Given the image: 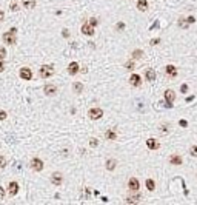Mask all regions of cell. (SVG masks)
Instances as JSON below:
<instances>
[{
    "label": "cell",
    "mask_w": 197,
    "mask_h": 205,
    "mask_svg": "<svg viewBox=\"0 0 197 205\" xmlns=\"http://www.w3.org/2000/svg\"><path fill=\"white\" fill-rule=\"evenodd\" d=\"M15 32H17V28H11L8 32H5L2 36V39L6 45H14L15 43Z\"/></svg>",
    "instance_id": "6da1fadb"
},
{
    "label": "cell",
    "mask_w": 197,
    "mask_h": 205,
    "mask_svg": "<svg viewBox=\"0 0 197 205\" xmlns=\"http://www.w3.org/2000/svg\"><path fill=\"white\" fill-rule=\"evenodd\" d=\"M40 76L43 79H46V77H51V76L54 74V66L52 65H43V66H40Z\"/></svg>",
    "instance_id": "7a4b0ae2"
},
{
    "label": "cell",
    "mask_w": 197,
    "mask_h": 205,
    "mask_svg": "<svg viewBox=\"0 0 197 205\" xmlns=\"http://www.w3.org/2000/svg\"><path fill=\"white\" fill-rule=\"evenodd\" d=\"M51 183L52 185H56V187H59V185H62L63 183V176H62V173H52V176H51Z\"/></svg>",
    "instance_id": "3957f363"
},
{
    "label": "cell",
    "mask_w": 197,
    "mask_h": 205,
    "mask_svg": "<svg viewBox=\"0 0 197 205\" xmlns=\"http://www.w3.org/2000/svg\"><path fill=\"white\" fill-rule=\"evenodd\" d=\"M103 116V110L102 108H91L89 110V117L92 120H97V119H100Z\"/></svg>",
    "instance_id": "277c9868"
},
{
    "label": "cell",
    "mask_w": 197,
    "mask_h": 205,
    "mask_svg": "<svg viewBox=\"0 0 197 205\" xmlns=\"http://www.w3.org/2000/svg\"><path fill=\"white\" fill-rule=\"evenodd\" d=\"M31 168L34 171H42L43 170V162L39 159V157H34L31 160Z\"/></svg>",
    "instance_id": "5b68a950"
},
{
    "label": "cell",
    "mask_w": 197,
    "mask_h": 205,
    "mask_svg": "<svg viewBox=\"0 0 197 205\" xmlns=\"http://www.w3.org/2000/svg\"><path fill=\"white\" fill-rule=\"evenodd\" d=\"M43 93H45L46 96H54L57 93V86L52 85V83H48V85L43 86Z\"/></svg>",
    "instance_id": "8992f818"
},
{
    "label": "cell",
    "mask_w": 197,
    "mask_h": 205,
    "mask_svg": "<svg viewBox=\"0 0 197 205\" xmlns=\"http://www.w3.org/2000/svg\"><path fill=\"white\" fill-rule=\"evenodd\" d=\"M129 83L136 86V88H139V86H142V77L139 74H133V76H129Z\"/></svg>",
    "instance_id": "52a82bcc"
},
{
    "label": "cell",
    "mask_w": 197,
    "mask_h": 205,
    "mask_svg": "<svg viewBox=\"0 0 197 205\" xmlns=\"http://www.w3.org/2000/svg\"><path fill=\"white\" fill-rule=\"evenodd\" d=\"M20 77L23 79V80H31V77H32V71L29 68H22L20 69Z\"/></svg>",
    "instance_id": "ba28073f"
},
{
    "label": "cell",
    "mask_w": 197,
    "mask_h": 205,
    "mask_svg": "<svg viewBox=\"0 0 197 205\" xmlns=\"http://www.w3.org/2000/svg\"><path fill=\"white\" fill-rule=\"evenodd\" d=\"M128 187H129V190H133V191H137L139 188H140L139 179H136V177H131V179L128 181Z\"/></svg>",
    "instance_id": "9c48e42d"
},
{
    "label": "cell",
    "mask_w": 197,
    "mask_h": 205,
    "mask_svg": "<svg viewBox=\"0 0 197 205\" xmlns=\"http://www.w3.org/2000/svg\"><path fill=\"white\" fill-rule=\"evenodd\" d=\"M82 32H83L85 36H94V26L92 25H88V23H85L83 26H82Z\"/></svg>",
    "instance_id": "30bf717a"
},
{
    "label": "cell",
    "mask_w": 197,
    "mask_h": 205,
    "mask_svg": "<svg viewBox=\"0 0 197 205\" xmlns=\"http://www.w3.org/2000/svg\"><path fill=\"white\" fill-rule=\"evenodd\" d=\"M145 77H146L148 82H154V80H156V71L152 68H148L145 71Z\"/></svg>",
    "instance_id": "8fae6325"
},
{
    "label": "cell",
    "mask_w": 197,
    "mask_h": 205,
    "mask_svg": "<svg viewBox=\"0 0 197 205\" xmlns=\"http://www.w3.org/2000/svg\"><path fill=\"white\" fill-rule=\"evenodd\" d=\"M8 190H9V196H15V194L19 193V183L17 182H11Z\"/></svg>",
    "instance_id": "7c38bea8"
},
{
    "label": "cell",
    "mask_w": 197,
    "mask_h": 205,
    "mask_svg": "<svg viewBox=\"0 0 197 205\" xmlns=\"http://www.w3.org/2000/svg\"><path fill=\"white\" fill-rule=\"evenodd\" d=\"M79 69H80V66H79V63H77V62H71V63H69V66H68V73L74 76V74H77V73H79Z\"/></svg>",
    "instance_id": "4fadbf2b"
},
{
    "label": "cell",
    "mask_w": 197,
    "mask_h": 205,
    "mask_svg": "<svg viewBox=\"0 0 197 205\" xmlns=\"http://www.w3.org/2000/svg\"><path fill=\"white\" fill-rule=\"evenodd\" d=\"M165 71H166L168 76H171V77H176V76H177V68L174 66V65H166Z\"/></svg>",
    "instance_id": "5bb4252c"
},
{
    "label": "cell",
    "mask_w": 197,
    "mask_h": 205,
    "mask_svg": "<svg viewBox=\"0 0 197 205\" xmlns=\"http://www.w3.org/2000/svg\"><path fill=\"white\" fill-rule=\"evenodd\" d=\"M163 97H165V100H168V102H173L174 99H176V93H174L173 90H166L165 93H163Z\"/></svg>",
    "instance_id": "9a60e30c"
},
{
    "label": "cell",
    "mask_w": 197,
    "mask_h": 205,
    "mask_svg": "<svg viewBox=\"0 0 197 205\" xmlns=\"http://www.w3.org/2000/svg\"><path fill=\"white\" fill-rule=\"evenodd\" d=\"M146 147L149 148V150H157V148H159V143H157V140H156V139H152V137H151V139H148V140H146Z\"/></svg>",
    "instance_id": "2e32d148"
},
{
    "label": "cell",
    "mask_w": 197,
    "mask_h": 205,
    "mask_svg": "<svg viewBox=\"0 0 197 205\" xmlns=\"http://www.w3.org/2000/svg\"><path fill=\"white\" fill-rule=\"evenodd\" d=\"M169 162H171L173 165H182V157H180L179 154H173L171 157H169Z\"/></svg>",
    "instance_id": "e0dca14e"
},
{
    "label": "cell",
    "mask_w": 197,
    "mask_h": 205,
    "mask_svg": "<svg viewBox=\"0 0 197 205\" xmlns=\"http://www.w3.org/2000/svg\"><path fill=\"white\" fill-rule=\"evenodd\" d=\"M22 5L26 9H34L36 8V0H22Z\"/></svg>",
    "instance_id": "ac0fdd59"
},
{
    "label": "cell",
    "mask_w": 197,
    "mask_h": 205,
    "mask_svg": "<svg viewBox=\"0 0 197 205\" xmlns=\"http://www.w3.org/2000/svg\"><path fill=\"white\" fill-rule=\"evenodd\" d=\"M140 194H134V196H128L126 197V204H139L140 202Z\"/></svg>",
    "instance_id": "d6986e66"
},
{
    "label": "cell",
    "mask_w": 197,
    "mask_h": 205,
    "mask_svg": "<svg viewBox=\"0 0 197 205\" xmlns=\"http://www.w3.org/2000/svg\"><path fill=\"white\" fill-rule=\"evenodd\" d=\"M116 167H117V160H116V159H109V160L106 162V170L112 171Z\"/></svg>",
    "instance_id": "ffe728a7"
},
{
    "label": "cell",
    "mask_w": 197,
    "mask_h": 205,
    "mask_svg": "<svg viewBox=\"0 0 197 205\" xmlns=\"http://www.w3.org/2000/svg\"><path fill=\"white\" fill-rule=\"evenodd\" d=\"M137 9L139 11H146L148 9V2L146 0H139L137 2Z\"/></svg>",
    "instance_id": "44dd1931"
},
{
    "label": "cell",
    "mask_w": 197,
    "mask_h": 205,
    "mask_svg": "<svg viewBox=\"0 0 197 205\" xmlns=\"http://www.w3.org/2000/svg\"><path fill=\"white\" fill-rule=\"evenodd\" d=\"M177 23H179V26H180V28H183V29H187L188 26L191 25L189 22H188V19H179V22H177Z\"/></svg>",
    "instance_id": "7402d4cb"
},
{
    "label": "cell",
    "mask_w": 197,
    "mask_h": 205,
    "mask_svg": "<svg viewBox=\"0 0 197 205\" xmlns=\"http://www.w3.org/2000/svg\"><path fill=\"white\" fill-rule=\"evenodd\" d=\"M73 88H74V93H82L83 91V85H82L80 82H75V83H73Z\"/></svg>",
    "instance_id": "603a6c76"
},
{
    "label": "cell",
    "mask_w": 197,
    "mask_h": 205,
    "mask_svg": "<svg viewBox=\"0 0 197 205\" xmlns=\"http://www.w3.org/2000/svg\"><path fill=\"white\" fill-rule=\"evenodd\" d=\"M105 137L109 139V140H114V139H117V134L112 131V129H108V131L105 133Z\"/></svg>",
    "instance_id": "cb8c5ba5"
},
{
    "label": "cell",
    "mask_w": 197,
    "mask_h": 205,
    "mask_svg": "<svg viewBox=\"0 0 197 205\" xmlns=\"http://www.w3.org/2000/svg\"><path fill=\"white\" fill-rule=\"evenodd\" d=\"M146 188H148L149 191H154V188H156L154 181H152V179H146Z\"/></svg>",
    "instance_id": "d4e9b609"
},
{
    "label": "cell",
    "mask_w": 197,
    "mask_h": 205,
    "mask_svg": "<svg viewBox=\"0 0 197 205\" xmlns=\"http://www.w3.org/2000/svg\"><path fill=\"white\" fill-rule=\"evenodd\" d=\"M133 57H134V59H142V57H143V51L134 50V51H133Z\"/></svg>",
    "instance_id": "484cf974"
},
{
    "label": "cell",
    "mask_w": 197,
    "mask_h": 205,
    "mask_svg": "<svg viewBox=\"0 0 197 205\" xmlns=\"http://www.w3.org/2000/svg\"><path fill=\"white\" fill-rule=\"evenodd\" d=\"M6 59V50L0 46V60H5Z\"/></svg>",
    "instance_id": "4316f807"
},
{
    "label": "cell",
    "mask_w": 197,
    "mask_h": 205,
    "mask_svg": "<svg viewBox=\"0 0 197 205\" xmlns=\"http://www.w3.org/2000/svg\"><path fill=\"white\" fill-rule=\"evenodd\" d=\"M189 153H191V156L197 157V145H193V147L189 148Z\"/></svg>",
    "instance_id": "83f0119b"
},
{
    "label": "cell",
    "mask_w": 197,
    "mask_h": 205,
    "mask_svg": "<svg viewBox=\"0 0 197 205\" xmlns=\"http://www.w3.org/2000/svg\"><path fill=\"white\" fill-rule=\"evenodd\" d=\"M9 9H11V11H14V13H15V11H19V5L15 3V2H13V3L9 5Z\"/></svg>",
    "instance_id": "f1b7e54d"
},
{
    "label": "cell",
    "mask_w": 197,
    "mask_h": 205,
    "mask_svg": "<svg viewBox=\"0 0 197 205\" xmlns=\"http://www.w3.org/2000/svg\"><path fill=\"white\" fill-rule=\"evenodd\" d=\"M116 28H117L119 31H123V29H125V23H123V22H119V23L116 25Z\"/></svg>",
    "instance_id": "f546056e"
},
{
    "label": "cell",
    "mask_w": 197,
    "mask_h": 205,
    "mask_svg": "<svg viewBox=\"0 0 197 205\" xmlns=\"http://www.w3.org/2000/svg\"><path fill=\"white\" fill-rule=\"evenodd\" d=\"M89 145H91V147H97V145H98V140L92 137V139L89 140Z\"/></svg>",
    "instance_id": "4dcf8cb0"
},
{
    "label": "cell",
    "mask_w": 197,
    "mask_h": 205,
    "mask_svg": "<svg viewBox=\"0 0 197 205\" xmlns=\"http://www.w3.org/2000/svg\"><path fill=\"white\" fill-rule=\"evenodd\" d=\"M125 66H126L128 69H133V68L136 66V63H134L133 60H131V62H126V65H125Z\"/></svg>",
    "instance_id": "1f68e13d"
},
{
    "label": "cell",
    "mask_w": 197,
    "mask_h": 205,
    "mask_svg": "<svg viewBox=\"0 0 197 205\" xmlns=\"http://www.w3.org/2000/svg\"><path fill=\"white\" fill-rule=\"evenodd\" d=\"M5 165H6V160H5L3 156H0V168H3Z\"/></svg>",
    "instance_id": "d6a6232c"
},
{
    "label": "cell",
    "mask_w": 197,
    "mask_h": 205,
    "mask_svg": "<svg viewBox=\"0 0 197 205\" xmlns=\"http://www.w3.org/2000/svg\"><path fill=\"white\" fill-rule=\"evenodd\" d=\"M5 119H6V113L3 110H0V120H5Z\"/></svg>",
    "instance_id": "836d02e7"
},
{
    "label": "cell",
    "mask_w": 197,
    "mask_h": 205,
    "mask_svg": "<svg viewBox=\"0 0 197 205\" xmlns=\"http://www.w3.org/2000/svg\"><path fill=\"white\" fill-rule=\"evenodd\" d=\"M180 91H182V93H187V91H188V85L183 83L182 86H180Z\"/></svg>",
    "instance_id": "e575fe53"
},
{
    "label": "cell",
    "mask_w": 197,
    "mask_h": 205,
    "mask_svg": "<svg viewBox=\"0 0 197 205\" xmlns=\"http://www.w3.org/2000/svg\"><path fill=\"white\" fill-rule=\"evenodd\" d=\"M2 199H5V188L0 187V201H2Z\"/></svg>",
    "instance_id": "d590c367"
},
{
    "label": "cell",
    "mask_w": 197,
    "mask_h": 205,
    "mask_svg": "<svg viewBox=\"0 0 197 205\" xmlns=\"http://www.w3.org/2000/svg\"><path fill=\"white\" fill-rule=\"evenodd\" d=\"M5 69V60H0V73Z\"/></svg>",
    "instance_id": "8d00e7d4"
},
{
    "label": "cell",
    "mask_w": 197,
    "mask_h": 205,
    "mask_svg": "<svg viewBox=\"0 0 197 205\" xmlns=\"http://www.w3.org/2000/svg\"><path fill=\"white\" fill-rule=\"evenodd\" d=\"M159 42H160V39H152V40H151L149 43H151V45H157Z\"/></svg>",
    "instance_id": "74e56055"
},
{
    "label": "cell",
    "mask_w": 197,
    "mask_h": 205,
    "mask_svg": "<svg viewBox=\"0 0 197 205\" xmlns=\"http://www.w3.org/2000/svg\"><path fill=\"white\" fill-rule=\"evenodd\" d=\"M89 25L96 26V25H97V20H96V19H91V20H89Z\"/></svg>",
    "instance_id": "f35d334b"
},
{
    "label": "cell",
    "mask_w": 197,
    "mask_h": 205,
    "mask_svg": "<svg viewBox=\"0 0 197 205\" xmlns=\"http://www.w3.org/2000/svg\"><path fill=\"white\" fill-rule=\"evenodd\" d=\"M180 127H188V123H187V120H180Z\"/></svg>",
    "instance_id": "ab89813d"
},
{
    "label": "cell",
    "mask_w": 197,
    "mask_h": 205,
    "mask_svg": "<svg viewBox=\"0 0 197 205\" xmlns=\"http://www.w3.org/2000/svg\"><path fill=\"white\" fill-rule=\"evenodd\" d=\"M3 19H5V13L0 9V22H3Z\"/></svg>",
    "instance_id": "60d3db41"
},
{
    "label": "cell",
    "mask_w": 197,
    "mask_h": 205,
    "mask_svg": "<svg viewBox=\"0 0 197 205\" xmlns=\"http://www.w3.org/2000/svg\"><path fill=\"white\" fill-rule=\"evenodd\" d=\"M188 22H189V23H194V22H196V19L193 17V15H189V17H188Z\"/></svg>",
    "instance_id": "b9f144b4"
},
{
    "label": "cell",
    "mask_w": 197,
    "mask_h": 205,
    "mask_svg": "<svg viewBox=\"0 0 197 205\" xmlns=\"http://www.w3.org/2000/svg\"><path fill=\"white\" fill-rule=\"evenodd\" d=\"M62 34H63V37H69V31H66V29H63V32H62Z\"/></svg>",
    "instance_id": "7bdbcfd3"
}]
</instances>
